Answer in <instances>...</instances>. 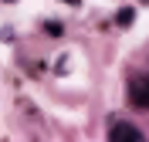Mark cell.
I'll return each mask as SVG.
<instances>
[{"instance_id": "6da1fadb", "label": "cell", "mask_w": 149, "mask_h": 142, "mask_svg": "<svg viewBox=\"0 0 149 142\" xmlns=\"http://www.w3.org/2000/svg\"><path fill=\"white\" fill-rule=\"evenodd\" d=\"M129 102L139 105V108H149V75L146 78H136L129 85Z\"/></svg>"}, {"instance_id": "7a4b0ae2", "label": "cell", "mask_w": 149, "mask_h": 142, "mask_svg": "<svg viewBox=\"0 0 149 142\" xmlns=\"http://www.w3.org/2000/svg\"><path fill=\"white\" fill-rule=\"evenodd\" d=\"M109 139H129V142H142V132L136 129V125H129V122H115L112 125V132H109Z\"/></svg>"}, {"instance_id": "3957f363", "label": "cell", "mask_w": 149, "mask_h": 142, "mask_svg": "<svg viewBox=\"0 0 149 142\" xmlns=\"http://www.w3.org/2000/svg\"><path fill=\"white\" fill-rule=\"evenodd\" d=\"M132 20H136V10H132V7H122L119 14H115V24H119V27H129Z\"/></svg>"}, {"instance_id": "277c9868", "label": "cell", "mask_w": 149, "mask_h": 142, "mask_svg": "<svg viewBox=\"0 0 149 142\" xmlns=\"http://www.w3.org/2000/svg\"><path fill=\"white\" fill-rule=\"evenodd\" d=\"M44 34H51V37H61V34H65L61 20H44Z\"/></svg>"}, {"instance_id": "5b68a950", "label": "cell", "mask_w": 149, "mask_h": 142, "mask_svg": "<svg viewBox=\"0 0 149 142\" xmlns=\"http://www.w3.org/2000/svg\"><path fill=\"white\" fill-rule=\"evenodd\" d=\"M0 41H7V44H10V41H14V30H10V27H3V30H0Z\"/></svg>"}, {"instance_id": "8992f818", "label": "cell", "mask_w": 149, "mask_h": 142, "mask_svg": "<svg viewBox=\"0 0 149 142\" xmlns=\"http://www.w3.org/2000/svg\"><path fill=\"white\" fill-rule=\"evenodd\" d=\"M61 3H78V0H61Z\"/></svg>"}, {"instance_id": "52a82bcc", "label": "cell", "mask_w": 149, "mask_h": 142, "mask_svg": "<svg viewBox=\"0 0 149 142\" xmlns=\"http://www.w3.org/2000/svg\"><path fill=\"white\" fill-rule=\"evenodd\" d=\"M3 3H14V0H3Z\"/></svg>"}, {"instance_id": "ba28073f", "label": "cell", "mask_w": 149, "mask_h": 142, "mask_svg": "<svg viewBox=\"0 0 149 142\" xmlns=\"http://www.w3.org/2000/svg\"><path fill=\"white\" fill-rule=\"evenodd\" d=\"M142 3H149V0H142Z\"/></svg>"}]
</instances>
